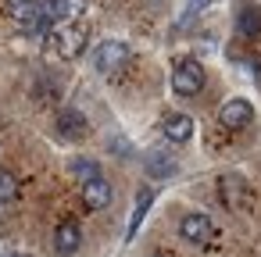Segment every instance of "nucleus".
<instances>
[{"label": "nucleus", "mask_w": 261, "mask_h": 257, "mask_svg": "<svg viewBox=\"0 0 261 257\" xmlns=\"http://www.w3.org/2000/svg\"><path fill=\"white\" fill-rule=\"evenodd\" d=\"M218 122H222V129H247L250 122H254V107H250V100H225L222 104V111H218Z\"/></svg>", "instance_id": "4"}, {"label": "nucleus", "mask_w": 261, "mask_h": 257, "mask_svg": "<svg viewBox=\"0 0 261 257\" xmlns=\"http://www.w3.org/2000/svg\"><path fill=\"white\" fill-rule=\"evenodd\" d=\"M83 11H86V0H47V4L40 8L43 25H50V22H72Z\"/></svg>", "instance_id": "5"}, {"label": "nucleus", "mask_w": 261, "mask_h": 257, "mask_svg": "<svg viewBox=\"0 0 261 257\" xmlns=\"http://www.w3.org/2000/svg\"><path fill=\"white\" fill-rule=\"evenodd\" d=\"M79 243H83V229H79L75 221H61V225L54 229V250H58L61 257L75 253V250H79Z\"/></svg>", "instance_id": "8"}, {"label": "nucleus", "mask_w": 261, "mask_h": 257, "mask_svg": "<svg viewBox=\"0 0 261 257\" xmlns=\"http://www.w3.org/2000/svg\"><path fill=\"white\" fill-rule=\"evenodd\" d=\"M143 168H147L150 179H168V175H175V157L165 154V150H150L143 157Z\"/></svg>", "instance_id": "11"}, {"label": "nucleus", "mask_w": 261, "mask_h": 257, "mask_svg": "<svg viewBox=\"0 0 261 257\" xmlns=\"http://www.w3.org/2000/svg\"><path fill=\"white\" fill-rule=\"evenodd\" d=\"M240 33L243 36H257L261 33V11L257 8H243L240 11Z\"/></svg>", "instance_id": "14"}, {"label": "nucleus", "mask_w": 261, "mask_h": 257, "mask_svg": "<svg viewBox=\"0 0 261 257\" xmlns=\"http://www.w3.org/2000/svg\"><path fill=\"white\" fill-rule=\"evenodd\" d=\"M58 132H61V139H83L86 132H90V125H86V115L83 111H61L58 115Z\"/></svg>", "instance_id": "9"}, {"label": "nucleus", "mask_w": 261, "mask_h": 257, "mask_svg": "<svg viewBox=\"0 0 261 257\" xmlns=\"http://www.w3.org/2000/svg\"><path fill=\"white\" fill-rule=\"evenodd\" d=\"M204 4H207V0H190V8H186V15H193V11H200Z\"/></svg>", "instance_id": "18"}, {"label": "nucleus", "mask_w": 261, "mask_h": 257, "mask_svg": "<svg viewBox=\"0 0 261 257\" xmlns=\"http://www.w3.org/2000/svg\"><path fill=\"white\" fill-rule=\"evenodd\" d=\"M222 200H225L229 207H240V204L247 200V186H243V179L225 175V179H222Z\"/></svg>", "instance_id": "12"}, {"label": "nucleus", "mask_w": 261, "mask_h": 257, "mask_svg": "<svg viewBox=\"0 0 261 257\" xmlns=\"http://www.w3.org/2000/svg\"><path fill=\"white\" fill-rule=\"evenodd\" d=\"M4 11H8L15 22H22V18L33 11V0H4Z\"/></svg>", "instance_id": "17"}, {"label": "nucleus", "mask_w": 261, "mask_h": 257, "mask_svg": "<svg viewBox=\"0 0 261 257\" xmlns=\"http://www.w3.org/2000/svg\"><path fill=\"white\" fill-rule=\"evenodd\" d=\"M50 43H58V54H61L65 61H72V58H79V54H83L86 29L72 25V29H65V33H54V36H50Z\"/></svg>", "instance_id": "6"}, {"label": "nucleus", "mask_w": 261, "mask_h": 257, "mask_svg": "<svg viewBox=\"0 0 261 257\" xmlns=\"http://www.w3.org/2000/svg\"><path fill=\"white\" fill-rule=\"evenodd\" d=\"M179 236H182L186 243H193V246H207V243L215 239V225H211L207 214L193 211V214H182V221H179Z\"/></svg>", "instance_id": "2"}, {"label": "nucleus", "mask_w": 261, "mask_h": 257, "mask_svg": "<svg viewBox=\"0 0 261 257\" xmlns=\"http://www.w3.org/2000/svg\"><path fill=\"white\" fill-rule=\"evenodd\" d=\"M72 175H75L79 182H90V179L100 175V168H97V161H90V157H75V161H72Z\"/></svg>", "instance_id": "16"}, {"label": "nucleus", "mask_w": 261, "mask_h": 257, "mask_svg": "<svg viewBox=\"0 0 261 257\" xmlns=\"http://www.w3.org/2000/svg\"><path fill=\"white\" fill-rule=\"evenodd\" d=\"M125 65H129V47L125 43H118V40L100 43V50H97V72L111 75V72H122Z\"/></svg>", "instance_id": "3"}, {"label": "nucleus", "mask_w": 261, "mask_h": 257, "mask_svg": "<svg viewBox=\"0 0 261 257\" xmlns=\"http://www.w3.org/2000/svg\"><path fill=\"white\" fill-rule=\"evenodd\" d=\"M83 204L90 207V211H100V207H108L111 204V182L108 179H90V182H83Z\"/></svg>", "instance_id": "7"}, {"label": "nucleus", "mask_w": 261, "mask_h": 257, "mask_svg": "<svg viewBox=\"0 0 261 257\" xmlns=\"http://www.w3.org/2000/svg\"><path fill=\"white\" fill-rule=\"evenodd\" d=\"M18 196V175L8 172V168H0V204H8Z\"/></svg>", "instance_id": "15"}, {"label": "nucleus", "mask_w": 261, "mask_h": 257, "mask_svg": "<svg viewBox=\"0 0 261 257\" xmlns=\"http://www.w3.org/2000/svg\"><path fill=\"white\" fill-rule=\"evenodd\" d=\"M150 204H154V189H143V193L136 196V207H133V221H129V232H125V239H133V236H136V229H140V221L147 218Z\"/></svg>", "instance_id": "13"}, {"label": "nucleus", "mask_w": 261, "mask_h": 257, "mask_svg": "<svg viewBox=\"0 0 261 257\" xmlns=\"http://www.w3.org/2000/svg\"><path fill=\"white\" fill-rule=\"evenodd\" d=\"M11 257H25V253H11Z\"/></svg>", "instance_id": "19"}, {"label": "nucleus", "mask_w": 261, "mask_h": 257, "mask_svg": "<svg viewBox=\"0 0 261 257\" xmlns=\"http://www.w3.org/2000/svg\"><path fill=\"white\" fill-rule=\"evenodd\" d=\"M161 132H165L168 143H190V136H193V118H190V115H168V118L161 122Z\"/></svg>", "instance_id": "10"}, {"label": "nucleus", "mask_w": 261, "mask_h": 257, "mask_svg": "<svg viewBox=\"0 0 261 257\" xmlns=\"http://www.w3.org/2000/svg\"><path fill=\"white\" fill-rule=\"evenodd\" d=\"M154 257H158V253H154Z\"/></svg>", "instance_id": "20"}, {"label": "nucleus", "mask_w": 261, "mask_h": 257, "mask_svg": "<svg viewBox=\"0 0 261 257\" xmlns=\"http://www.w3.org/2000/svg\"><path fill=\"white\" fill-rule=\"evenodd\" d=\"M172 90L179 97H197L204 90V65L200 61H179L172 72Z\"/></svg>", "instance_id": "1"}]
</instances>
